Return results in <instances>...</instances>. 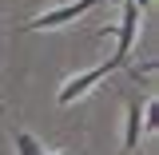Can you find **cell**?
Listing matches in <instances>:
<instances>
[{"mask_svg": "<svg viewBox=\"0 0 159 155\" xmlns=\"http://www.w3.org/2000/svg\"><path fill=\"white\" fill-rule=\"evenodd\" d=\"M96 4H99V0H64V4L48 8V12H36V16L20 20V32H52V28H68V24H76L80 16H88Z\"/></svg>", "mask_w": 159, "mask_h": 155, "instance_id": "1", "label": "cell"}, {"mask_svg": "<svg viewBox=\"0 0 159 155\" xmlns=\"http://www.w3.org/2000/svg\"><path fill=\"white\" fill-rule=\"evenodd\" d=\"M111 72H119V64H116V60H99L96 68L68 76L64 84H60V92H56V103H60V107H72V103H76V99H84L92 88H99V84L111 76Z\"/></svg>", "mask_w": 159, "mask_h": 155, "instance_id": "2", "label": "cell"}, {"mask_svg": "<svg viewBox=\"0 0 159 155\" xmlns=\"http://www.w3.org/2000/svg\"><path fill=\"white\" fill-rule=\"evenodd\" d=\"M139 20H143V12H139L131 0H119V24L116 28H103L107 36H116V52H111V60H116L119 68L131 60V52H135V40H139Z\"/></svg>", "mask_w": 159, "mask_h": 155, "instance_id": "3", "label": "cell"}, {"mask_svg": "<svg viewBox=\"0 0 159 155\" xmlns=\"http://www.w3.org/2000/svg\"><path fill=\"white\" fill-rule=\"evenodd\" d=\"M139 143H143V103H127V112H123V143H119V155H135Z\"/></svg>", "mask_w": 159, "mask_h": 155, "instance_id": "4", "label": "cell"}, {"mask_svg": "<svg viewBox=\"0 0 159 155\" xmlns=\"http://www.w3.org/2000/svg\"><path fill=\"white\" fill-rule=\"evenodd\" d=\"M12 147H16V155H48L44 139H36L32 131H16L12 135Z\"/></svg>", "mask_w": 159, "mask_h": 155, "instance_id": "5", "label": "cell"}, {"mask_svg": "<svg viewBox=\"0 0 159 155\" xmlns=\"http://www.w3.org/2000/svg\"><path fill=\"white\" fill-rule=\"evenodd\" d=\"M131 4H135L139 12H151V8H155V0H131Z\"/></svg>", "mask_w": 159, "mask_h": 155, "instance_id": "6", "label": "cell"}, {"mask_svg": "<svg viewBox=\"0 0 159 155\" xmlns=\"http://www.w3.org/2000/svg\"><path fill=\"white\" fill-rule=\"evenodd\" d=\"M52 155H72V151H64V147H60V151H52Z\"/></svg>", "mask_w": 159, "mask_h": 155, "instance_id": "7", "label": "cell"}, {"mask_svg": "<svg viewBox=\"0 0 159 155\" xmlns=\"http://www.w3.org/2000/svg\"><path fill=\"white\" fill-rule=\"evenodd\" d=\"M0 112H4V99H0Z\"/></svg>", "mask_w": 159, "mask_h": 155, "instance_id": "8", "label": "cell"}]
</instances>
